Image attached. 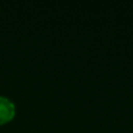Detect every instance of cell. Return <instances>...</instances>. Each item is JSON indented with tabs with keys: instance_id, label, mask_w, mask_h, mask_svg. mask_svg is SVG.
Returning <instances> with one entry per match:
<instances>
[{
	"instance_id": "obj_1",
	"label": "cell",
	"mask_w": 133,
	"mask_h": 133,
	"mask_svg": "<svg viewBox=\"0 0 133 133\" xmlns=\"http://www.w3.org/2000/svg\"><path fill=\"white\" fill-rule=\"evenodd\" d=\"M16 113V106L12 101L6 97L0 96V125L9 122Z\"/></svg>"
}]
</instances>
